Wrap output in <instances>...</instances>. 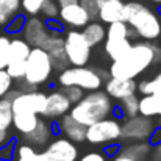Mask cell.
<instances>
[{"instance_id":"obj_1","label":"cell","mask_w":161,"mask_h":161,"mask_svg":"<svg viewBox=\"0 0 161 161\" xmlns=\"http://www.w3.org/2000/svg\"><path fill=\"white\" fill-rule=\"evenodd\" d=\"M153 66V41L131 42L128 52L109 66V77L136 78Z\"/></svg>"},{"instance_id":"obj_2","label":"cell","mask_w":161,"mask_h":161,"mask_svg":"<svg viewBox=\"0 0 161 161\" xmlns=\"http://www.w3.org/2000/svg\"><path fill=\"white\" fill-rule=\"evenodd\" d=\"M124 20L136 31L138 38L144 41L161 39V19L160 16L141 2L124 3Z\"/></svg>"},{"instance_id":"obj_3","label":"cell","mask_w":161,"mask_h":161,"mask_svg":"<svg viewBox=\"0 0 161 161\" xmlns=\"http://www.w3.org/2000/svg\"><path fill=\"white\" fill-rule=\"evenodd\" d=\"M113 102L111 97L105 91H89V94L83 96L77 103L70 107V116L80 122L81 125L88 127L97 120H102L113 114Z\"/></svg>"},{"instance_id":"obj_4","label":"cell","mask_w":161,"mask_h":161,"mask_svg":"<svg viewBox=\"0 0 161 161\" xmlns=\"http://www.w3.org/2000/svg\"><path fill=\"white\" fill-rule=\"evenodd\" d=\"M53 72L50 56L41 47H31L25 63V74L24 80L31 86H41L49 81Z\"/></svg>"},{"instance_id":"obj_5","label":"cell","mask_w":161,"mask_h":161,"mask_svg":"<svg viewBox=\"0 0 161 161\" xmlns=\"http://www.w3.org/2000/svg\"><path fill=\"white\" fill-rule=\"evenodd\" d=\"M58 83L61 86L74 85L81 88L83 91H96L99 89L103 81L96 72V69L86 66H69L58 75Z\"/></svg>"},{"instance_id":"obj_6","label":"cell","mask_w":161,"mask_h":161,"mask_svg":"<svg viewBox=\"0 0 161 161\" xmlns=\"http://www.w3.org/2000/svg\"><path fill=\"white\" fill-rule=\"evenodd\" d=\"M91 46L78 30H69L64 38V52L70 66H86L91 58Z\"/></svg>"},{"instance_id":"obj_7","label":"cell","mask_w":161,"mask_h":161,"mask_svg":"<svg viewBox=\"0 0 161 161\" xmlns=\"http://www.w3.org/2000/svg\"><path fill=\"white\" fill-rule=\"evenodd\" d=\"M120 138V122L119 119L109 116L97 120L86 127V141L91 144H108Z\"/></svg>"},{"instance_id":"obj_8","label":"cell","mask_w":161,"mask_h":161,"mask_svg":"<svg viewBox=\"0 0 161 161\" xmlns=\"http://www.w3.org/2000/svg\"><path fill=\"white\" fill-rule=\"evenodd\" d=\"M155 120L147 116L136 114L133 117H127L120 125V138L124 141H149L152 131L155 130Z\"/></svg>"},{"instance_id":"obj_9","label":"cell","mask_w":161,"mask_h":161,"mask_svg":"<svg viewBox=\"0 0 161 161\" xmlns=\"http://www.w3.org/2000/svg\"><path fill=\"white\" fill-rule=\"evenodd\" d=\"M30 49L31 47L25 42V39H20V38L11 39V42H9V58H8V64H6L5 70L11 75L13 80L24 78L25 63H27V56L30 53Z\"/></svg>"},{"instance_id":"obj_10","label":"cell","mask_w":161,"mask_h":161,"mask_svg":"<svg viewBox=\"0 0 161 161\" xmlns=\"http://www.w3.org/2000/svg\"><path fill=\"white\" fill-rule=\"evenodd\" d=\"M44 161H77L78 160V147L67 138H56L47 144L44 149Z\"/></svg>"},{"instance_id":"obj_11","label":"cell","mask_w":161,"mask_h":161,"mask_svg":"<svg viewBox=\"0 0 161 161\" xmlns=\"http://www.w3.org/2000/svg\"><path fill=\"white\" fill-rule=\"evenodd\" d=\"M13 113H36L41 114L44 113L46 108V94L39 91H28V92H20L16 99L11 100Z\"/></svg>"},{"instance_id":"obj_12","label":"cell","mask_w":161,"mask_h":161,"mask_svg":"<svg viewBox=\"0 0 161 161\" xmlns=\"http://www.w3.org/2000/svg\"><path fill=\"white\" fill-rule=\"evenodd\" d=\"M49 56H50V63H52V67L53 70H64L66 67H69V59L66 56L64 52V38H61L59 35H49L47 39L44 41L42 47Z\"/></svg>"},{"instance_id":"obj_13","label":"cell","mask_w":161,"mask_h":161,"mask_svg":"<svg viewBox=\"0 0 161 161\" xmlns=\"http://www.w3.org/2000/svg\"><path fill=\"white\" fill-rule=\"evenodd\" d=\"M20 33L24 35V39L30 47H42L44 41L50 35L49 30L46 28V24L36 16H31L30 19L25 20V25Z\"/></svg>"},{"instance_id":"obj_14","label":"cell","mask_w":161,"mask_h":161,"mask_svg":"<svg viewBox=\"0 0 161 161\" xmlns=\"http://www.w3.org/2000/svg\"><path fill=\"white\" fill-rule=\"evenodd\" d=\"M58 16H59V20L63 22V25L70 27V28H81L91 20L89 14L85 11V8L78 2L66 5V6H59Z\"/></svg>"},{"instance_id":"obj_15","label":"cell","mask_w":161,"mask_h":161,"mask_svg":"<svg viewBox=\"0 0 161 161\" xmlns=\"http://www.w3.org/2000/svg\"><path fill=\"white\" fill-rule=\"evenodd\" d=\"M72 107V103L69 102V99L64 96V92L61 89L52 91L50 94H46V108L42 116L53 119V117H61L63 114L69 113V109Z\"/></svg>"},{"instance_id":"obj_16","label":"cell","mask_w":161,"mask_h":161,"mask_svg":"<svg viewBox=\"0 0 161 161\" xmlns=\"http://www.w3.org/2000/svg\"><path fill=\"white\" fill-rule=\"evenodd\" d=\"M105 83V92L111 99L120 100L130 94L136 92V81L135 78H119V77H109Z\"/></svg>"},{"instance_id":"obj_17","label":"cell","mask_w":161,"mask_h":161,"mask_svg":"<svg viewBox=\"0 0 161 161\" xmlns=\"http://www.w3.org/2000/svg\"><path fill=\"white\" fill-rule=\"evenodd\" d=\"M53 136L52 133V122L46 120V119H39L36 127L24 135V139H25V144L35 147V149H42L46 147L49 142H50V138Z\"/></svg>"},{"instance_id":"obj_18","label":"cell","mask_w":161,"mask_h":161,"mask_svg":"<svg viewBox=\"0 0 161 161\" xmlns=\"http://www.w3.org/2000/svg\"><path fill=\"white\" fill-rule=\"evenodd\" d=\"M59 131H61L67 139H70L72 142L80 144V142L86 141V127L81 125L80 122H77L69 113H66V114L61 116Z\"/></svg>"},{"instance_id":"obj_19","label":"cell","mask_w":161,"mask_h":161,"mask_svg":"<svg viewBox=\"0 0 161 161\" xmlns=\"http://www.w3.org/2000/svg\"><path fill=\"white\" fill-rule=\"evenodd\" d=\"M97 17L103 24H111L116 20H124V2L122 0H108L99 6Z\"/></svg>"},{"instance_id":"obj_20","label":"cell","mask_w":161,"mask_h":161,"mask_svg":"<svg viewBox=\"0 0 161 161\" xmlns=\"http://www.w3.org/2000/svg\"><path fill=\"white\" fill-rule=\"evenodd\" d=\"M38 120H39V114L20 111V113H13V124L11 125L16 128L17 133H20L24 136L36 127Z\"/></svg>"},{"instance_id":"obj_21","label":"cell","mask_w":161,"mask_h":161,"mask_svg":"<svg viewBox=\"0 0 161 161\" xmlns=\"http://www.w3.org/2000/svg\"><path fill=\"white\" fill-rule=\"evenodd\" d=\"M83 36H85V39L88 41V44L91 46V47H96V46H99L100 42H103L105 41V38H107V28H105V25H103V22H88L85 27H83Z\"/></svg>"},{"instance_id":"obj_22","label":"cell","mask_w":161,"mask_h":161,"mask_svg":"<svg viewBox=\"0 0 161 161\" xmlns=\"http://www.w3.org/2000/svg\"><path fill=\"white\" fill-rule=\"evenodd\" d=\"M150 149H152V144L149 141H135L133 144H128V146L119 149L117 153L130 157V158L138 160V161H147Z\"/></svg>"},{"instance_id":"obj_23","label":"cell","mask_w":161,"mask_h":161,"mask_svg":"<svg viewBox=\"0 0 161 161\" xmlns=\"http://www.w3.org/2000/svg\"><path fill=\"white\" fill-rule=\"evenodd\" d=\"M131 47L128 38H105V53L114 61L122 58Z\"/></svg>"},{"instance_id":"obj_24","label":"cell","mask_w":161,"mask_h":161,"mask_svg":"<svg viewBox=\"0 0 161 161\" xmlns=\"http://www.w3.org/2000/svg\"><path fill=\"white\" fill-rule=\"evenodd\" d=\"M138 111L141 116H147V117H155L161 114V97L155 94L144 96L142 99H139Z\"/></svg>"},{"instance_id":"obj_25","label":"cell","mask_w":161,"mask_h":161,"mask_svg":"<svg viewBox=\"0 0 161 161\" xmlns=\"http://www.w3.org/2000/svg\"><path fill=\"white\" fill-rule=\"evenodd\" d=\"M19 11L20 0H0V27H5Z\"/></svg>"},{"instance_id":"obj_26","label":"cell","mask_w":161,"mask_h":161,"mask_svg":"<svg viewBox=\"0 0 161 161\" xmlns=\"http://www.w3.org/2000/svg\"><path fill=\"white\" fill-rule=\"evenodd\" d=\"M14 158H16V161H44L42 153L38 152L35 147H31L28 144H19V146H16Z\"/></svg>"},{"instance_id":"obj_27","label":"cell","mask_w":161,"mask_h":161,"mask_svg":"<svg viewBox=\"0 0 161 161\" xmlns=\"http://www.w3.org/2000/svg\"><path fill=\"white\" fill-rule=\"evenodd\" d=\"M136 91H139L142 96L155 94L161 97V70L152 78V80H142L136 85Z\"/></svg>"},{"instance_id":"obj_28","label":"cell","mask_w":161,"mask_h":161,"mask_svg":"<svg viewBox=\"0 0 161 161\" xmlns=\"http://www.w3.org/2000/svg\"><path fill=\"white\" fill-rule=\"evenodd\" d=\"M138 105H139V99H138L135 94H130V96L120 99L119 108H120V111H122V116L127 119V117H133V116L139 114Z\"/></svg>"},{"instance_id":"obj_29","label":"cell","mask_w":161,"mask_h":161,"mask_svg":"<svg viewBox=\"0 0 161 161\" xmlns=\"http://www.w3.org/2000/svg\"><path fill=\"white\" fill-rule=\"evenodd\" d=\"M13 124V107L11 100L6 97L0 99V128H9Z\"/></svg>"},{"instance_id":"obj_30","label":"cell","mask_w":161,"mask_h":161,"mask_svg":"<svg viewBox=\"0 0 161 161\" xmlns=\"http://www.w3.org/2000/svg\"><path fill=\"white\" fill-rule=\"evenodd\" d=\"M25 20H27L25 14H24V13H17V14H16L14 17H11V20L5 25L6 35H17V33H20L22 28H24V25H25Z\"/></svg>"},{"instance_id":"obj_31","label":"cell","mask_w":161,"mask_h":161,"mask_svg":"<svg viewBox=\"0 0 161 161\" xmlns=\"http://www.w3.org/2000/svg\"><path fill=\"white\" fill-rule=\"evenodd\" d=\"M46 0H20V8L24 9L25 14L36 16L41 13V6Z\"/></svg>"},{"instance_id":"obj_32","label":"cell","mask_w":161,"mask_h":161,"mask_svg":"<svg viewBox=\"0 0 161 161\" xmlns=\"http://www.w3.org/2000/svg\"><path fill=\"white\" fill-rule=\"evenodd\" d=\"M9 42L11 39L8 38V35L0 36V69H5L8 64V58H9Z\"/></svg>"},{"instance_id":"obj_33","label":"cell","mask_w":161,"mask_h":161,"mask_svg":"<svg viewBox=\"0 0 161 161\" xmlns=\"http://www.w3.org/2000/svg\"><path fill=\"white\" fill-rule=\"evenodd\" d=\"M63 92H64V96L69 99V102L74 105V103H77L85 94H83V89L81 88H78V86H74V85H67V86H63V89H61Z\"/></svg>"},{"instance_id":"obj_34","label":"cell","mask_w":161,"mask_h":161,"mask_svg":"<svg viewBox=\"0 0 161 161\" xmlns=\"http://www.w3.org/2000/svg\"><path fill=\"white\" fill-rule=\"evenodd\" d=\"M14 150H16V139L11 138L6 144L0 146V161H11L14 158Z\"/></svg>"},{"instance_id":"obj_35","label":"cell","mask_w":161,"mask_h":161,"mask_svg":"<svg viewBox=\"0 0 161 161\" xmlns=\"http://www.w3.org/2000/svg\"><path fill=\"white\" fill-rule=\"evenodd\" d=\"M13 88V78L11 75L5 70V69H0V99Z\"/></svg>"},{"instance_id":"obj_36","label":"cell","mask_w":161,"mask_h":161,"mask_svg":"<svg viewBox=\"0 0 161 161\" xmlns=\"http://www.w3.org/2000/svg\"><path fill=\"white\" fill-rule=\"evenodd\" d=\"M78 3L85 8V11L89 14V19L91 20H96L97 19V14H99V5H97V0H78Z\"/></svg>"},{"instance_id":"obj_37","label":"cell","mask_w":161,"mask_h":161,"mask_svg":"<svg viewBox=\"0 0 161 161\" xmlns=\"http://www.w3.org/2000/svg\"><path fill=\"white\" fill-rule=\"evenodd\" d=\"M41 13L47 17V19H52V17H58V13H59V8L58 5L55 3L53 0H46L41 6Z\"/></svg>"},{"instance_id":"obj_38","label":"cell","mask_w":161,"mask_h":161,"mask_svg":"<svg viewBox=\"0 0 161 161\" xmlns=\"http://www.w3.org/2000/svg\"><path fill=\"white\" fill-rule=\"evenodd\" d=\"M44 24H46V28L49 30V33H52V35H59L61 31H64V25H63V22L58 20L56 17L47 19Z\"/></svg>"},{"instance_id":"obj_39","label":"cell","mask_w":161,"mask_h":161,"mask_svg":"<svg viewBox=\"0 0 161 161\" xmlns=\"http://www.w3.org/2000/svg\"><path fill=\"white\" fill-rule=\"evenodd\" d=\"M147 161H161V142L152 144V149H150Z\"/></svg>"},{"instance_id":"obj_40","label":"cell","mask_w":161,"mask_h":161,"mask_svg":"<svg viewBox=\"0 0 161 161\" xmlns=\"http://www.w3.org/2000/svg\"><path fill=\"white\" fill-rule=\"evenodd\" d=\"M78 161H107V157L100 152H91V153H86L83 158H80Z\"/></svg>"},{"instance_id":"obj_41","label":"cell","mask_w":161,"mask_h":161,"mask_svg":"<svg viewBox=\"0 0 161 161\" xmlns=\"http://www.w3.org/2000/svg\"><path fill=\"white\" fill-rule=\"evenodd\" d=\"M161 64V44L153 42V66Z\"/></svg>"},{"instance_id":"obj_42","label":"cell","mask_w":161,"mask_h":161,"mask_svg":"<svg viewBox=\"0 0 161 161\" xmlns=\"http://www.w3.org/2000/svg\"><path fill=\"white\" fill-rule=\"evenodd\" d=\"M119 149H120L119 144H113V146H109V147H105L103 155H105V157H109V158H113V157L119 152Z\"/></svg>"},{"instance_id":"obj_43","label":"cell","mask_w":161,"mask_h":161,"mask_svg":"<svg viewBox=\"0 0 161 161\" xmlns=\"http://www.w3.org/2000/svg\"><path fill=\"white\" fill-rule=\"evenodd\" d=\"M149 142H150V144L161 142V127L155 128V130L152 131V135H150V138H149Z\"/></svg>"},{"instance_id":"obj_44","label":"cell","mask_w":161,"mask_h":161,"mask_svg":"<svg viewBox=\"0 0 161 161\" xmlns=\"http://www.w3.org/2000/svg\"><path fill=\"white\" fill-rule=\"evenodd\" d=\"M9 139H11V135L8 133V130L6 128H0V146L6 144Z\"/></svg>"},{"instance_id":"obj_45","label":"cell","mask_w":161,"mask_h":161,"mask_svg":"<svg viewBox=\"0 0 161 161\" xmlns=\"http://www.w3.org/2000/svg\"><path fill=\"white\" fill-rule=\"evenodd\" d=\"M96 72L99 74V77L102 78V81H107L108 78H109V70H107V69H100V67H97Z\"/></svg>"},{"instance_id":"obj_46","label":"cell","mask_w":161,"mask_h":161,"mask_svg":"<svg viewBox=\"0 0 161 161\" xmlns=\"http://www.w3.org/2000/svg\"><path fill=\"white\" fill-rule=\"evenodd\" d=\"M114 160L113 161H138V160H133V158H130V157H125V155H120V153H116L114 157H113Z\"/></svg>"},{"instance_id":"obj_47","label":"cell","mask_w":161,"mask_h":161,"mask_svg":"<svg viewBox=\"0 0 161 161\" xmlns=\"http://www.w3.org/2000/svg\"><path fill=\"white\" fill-rule=\"evenodd\" d=\"M59 6H66V5H70V3H77L78 0H56Z\"/></svg>"},{"instance_id":"obj_48","label":"cell","mask_w":161,"mask_h":161,"mask_svg":"<svg viewBox=\"0 0 161 161\" xmlns=\"http://www.w3.org/2000/svg\"><path fill=\"white\" fill-rule=\"evenodd\" d=\"M155 125H158V127H161V114H158V120L155 122Z\"/></svg>"},{"instance_id":"obj_49","label":"cell","mask_w":161,"mask_h":161,"mask_svg":"<svg viewBox=\"0 0 161 161\" xmlns=\"http://www.w3.org/2000/svg\"><path fill=\"white\" fill-rule=\"evenodd\" d=\"M150 2H153V3H157V5H161V0H150Z\"/></svg>"}]
</instances>
